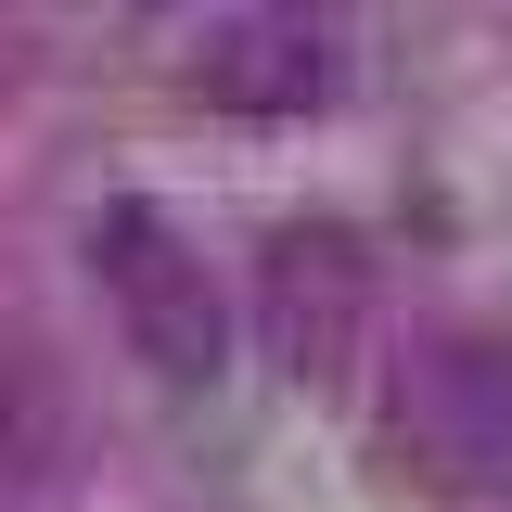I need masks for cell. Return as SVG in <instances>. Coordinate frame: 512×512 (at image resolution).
<instances>
[{
  "label": "cell",
  "mask_w": 512,
  "mask_h": 512,
  "mask_svg": "<svg viewBox=\"0 0 512 512\" xmlns=\"http://www.w3.org/2000/svg\"><path fill=\"white\" fill-rule=\"evenodd\" d=\"M192 77H205L218 116H308V103L346 90V13L333 0H269L244 26H218Z\"/></svg>",
  "instance_id": "4"
},
{
  "label": "cell",
  "mask_w": 512,
  "mask_h": 512,
  "mask_svg": "<svg viewBox=\"0 0 512 512\" xmlns=\"http://www.w3.org/2000/svg\"><path fill=\"white\" fill-rule=\"evenodd\" d=\"M90 282H103V308H116L128 359L154 384H218L231 372V308H218V282H205V256H192L180 218H154V205H103L90 218Z\"/></svg>",
  "instance_id": "1"
},
{
  "label": "cell",
  "mask_w": 512,
  "mask_h": 512,
  "mask_svg": "<svg viewBox=\"0 0 512 512\" xmlns=\"http://www.w3.org/2000/svg\"><path fill=\"white\" fill-rule=\"evenodd\" d=\"M64 436H77V397H64V359L39 346V333H13V346H0V500L52 487Z\"/></svg>",
  "instance_id": "5"
},
{
  "label": "cell",
  "mask_w": 512,
  "mask_h": 512,
  "mask_svg": "<svg viewBox=\"0 0 512 512\" xmlns=\"http://www.w3.org/2000/svg\"><path fill=\"white\" fill-rule=\"evenodd\" d=\"M397 423L448 487H512V333H436Z\"/></svg>",
  "instance_id": "3"
},
{
  "label": "cell",
  "mask_w": 512,
  "mask_h": 512,
  "mask_svg": "<svg viewBox=\"0 0 512 512\" xmlns=\"http://www.w3.org/2000/svg\"><path fill=\"white\" fill-rule=\"evenodd\" d=\"M256 346L282 359V384H346L372 346V244L346 218H295L256 256Z\"/></svg>",
  "instance_id": "2"
}]
</instances>
